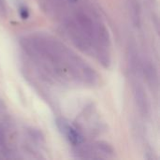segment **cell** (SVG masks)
<instances>
[{
    "label": "cell",
    "instance_id": "cell-7",
    "mask_svg": "<svg viewBox=\"0 0 160 160\" xmlns=\"http://www.w3.org/2000/svg\"><path fill=\"white\" fill-rule=\"evenodd\" d=\"M70 1H71V2H76L77 0H70Z\"/></svg>",
    "mask_w": 160,
    "mask_h": 160
},
{
    "label": "cell",
    "instance_id": "cell-5",
    "mask_svg": "<svg viewBox=\"0 0 160 160\" xmlns=\"http://www.w3.org/2000/svg\"><path fill=\"white\" fill-rule=\"evenodd\" d=\"M20 14H21V16H22V19H27L28 16H29V12H28L27 8H25L24 6L21 7L20 8Z\"/></svg>",
    "mask_w": 160,
    "mask_h": 160
},
{
    "label": "cell",
    "instance_id": "cell-3",
    "mask_svg": "<svg viewBox=\"0 0 160 160\" xmlns=\"http://www.w3.org/2000/svg\"><path fill=\"white\" fill-rule=\"evenodd\" d=\"M134 94H135V98H136V100L140 107L141 112H142L143 113H146L148 111V102H147V98H146L143 89L140 85H138L136 86L134 90Z\"/></svg>",
    "mask_w": 160,
    "mask_h": 160
},
{
    "label": "cell",
    "instance_id": "cell-1",
    "mask_svg": "<svg viewBox=\"0 0 160 160\" xmlns=\"http://www.w3.org/2000/svg\"><path fill=\"white\" fill-rule=\"evenodd\" d=\"M57 126H58L59 129L64 134H66L68 141L72 144L79 145L83 142V138H82V134L77 129H75L74 128L69 126L64 119H58L57 120Z\"/></svg>",
    "mask_w": 160,
    "mask_h": 160
},
{
    "label": "cell",
    "instance_id": "cell-2",
    "mask_svg": "<svg viewBox=\"0 0 160 160\" xmlns=\"http://www.w3.org/2000/svg\"><path fill=\"white\" fill-rule=\"evenodd\" d=\"M78 23L80 24L82 30L86 34V36L90 38H95L96 36V29L94 26L93 21L84 13L82 12H78L76 14Z\"/></svg>",
    "mask_w": 160,
    "mask_h": 160
},
{
    "label": "cell",
    "instance_id": "cell-6",
    "mask_svg": "<svg viewBox=\"0 0 160 160\" xmlns=\"http://www.w3.org/2000/svg\"><path fill=\"white\" fill-rule=\"evenodd\" d=\"M0 145L1 146L5 145V135H4V132L1 128H0Z\"/></svg>",
    "mask_w": 160,
    "mask_h": 160
},
{
    "label": "cell",
    "instance_id": "cell-4",
    "mask_svg": "<svg viewBox=\"0 0 160 160\" xmlns=\"http://www.w3.org/2000/svg\"><path fill=\"white\" fill-rule=\"evenodd\" d=\"M98 148H99L103 153L109 154V155H112V154H113V148H112L110 144H108L107 142H98Z\"/></svg>",
    "mask_w": 160,
    "mask_h": 160
}]
</instances>
